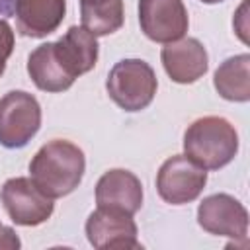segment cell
Wrapping results in <instances>:
<instances>
[{
	"label": "cell",
	"mask_w": 250,
	"mask_h": 250,
	"mask_svg": "<svg viewBox=\"0 0 250 250\" xmlns=\"http://www.w3.org/2000/svg\"><path fill=\"white\" fill-rule=\"evenodd\" d=\"M213 86L223 100L246 104L250 100V55H234L223 61L215 74Z\"/></svg>",
	"instance_id": "cell-15"
},
{
	"label": "cell",
	"mask_w": 250,
	"mask_h": 250,
	"mask_svg": "<svg viewBox=\"0 0 250 250\" xmlns=\"http://www.w3.org/2000/svg\"><path fill=\"white\" fill-rule=\"evenodd\" d=\"M0 230H2V225H0Z\"/></svg>",
	"instance_id": "cell-22"
},
{
	"label": "cell",
	"mask_w": 250,
	"mask_h": 250,
	"mask_svg": "<svg viewBox=\"0 0 250 250\" xmlns=\"http://www.w3.org/2000/svg\"><path fill=\"white\" fill-rule=\"evenodd\" d=\"M100 2H105V0H80V8H84V6H92V4H100Z\"/></svg>",
	"instance_id": "cell-20"
},
{
	"label": "cell",
	"mask_w": 250,
	"mask_h": 250,
	"mask_svg": "<svg viewBox=\"0 0 250 250\" xmlns=\"http://www.w3.org/2000/svg\"><path fill=\"white\" fill-rule=\"evenodd\" d=\"M156 88L158 80L152 66L141 59H123L115 62L105 80L111 102L129 113L148 107L156 96Z\"/></svg>",
	"instance_id": "cell-3"
},
{
	"label": "cell",
	"mask_w": 250,
	"mask_h": 250,
	"mask_svg": "<svg viewBox=\"0 0 250 250\" xmlns=\"http://www.w3.org/2000/svg\"><path fill=\"white\" fill-rule=\"evenodd\" d=\"M0 248H20V238L10 227H2L0 230Z\"/></svg>",
	"instance_id": "cell-18"
},
{
	"label": "cell",
	"mask_w": 250,
	"mask_h": 250,
	"mask_svg": "<svg viewBox=\"0 0 250 250\" xmlns=\"http://www.w3.org/2000/svg\"><path fill=\"white\" fill-rule=\"evenodd\" d=\"M197 223L203 230L215 236H227L232 242L240 240L246 246L248 211L229 193H213L197 207Z\"/></svg>",
	"instance_id": "cell-8"
},
{
	"label": "cell",
	"mask_w": 250,
	"mask_h": 250,
	"mask_svg": "<svg viewBox=\"0 0 250 250\" xmlns=\"http://www.w3.org/2000/svg\"><path fill=\"white\" fill-rule=\"evenodd\" d=\"M244 12H246V2L240 6V10H238V14L234 16V20H232V25H234V31L238 33V37L246 43L248 39H246V16H244Z\"/></svg>",
	"instance_id": "cell-17"
},
{
	"label": "cell",
	"mask_w": 250,
	"mask_h": 250,
	"mask_svg": "<svg viewBox=\"0 0 250 250\" xmlns=\"http://www.w3.org/2000/svg\"><path fill=\"white\" fill-rule=\"evenodd\" d=\"M84 230H86L88 242L98 250H137L141 248L133 215L121 209L98 207L96 211L88 215Z\"/></svg>",
	"instance_id": "cell-7"
},
{
	"label": "cell",
	"mask_w": 250,
	"mask_h": 250,
	"mask_svg": "<svg viewBox=\"0 0 250 250\" xmlns=\"http://www.w3.org/2000/svg\"><path fill=\"white\" fill-rule=\"evenodd\" d=\"M160 61L166 74L176 84H193L209 68L207 51L195 37H182L166 43L160 51Z\"/></svg>",
	"instance_id": "cell-10"
},
{
	"label": "cell",
	"mask_w": 250,
	"mask_h": 250,
	"mask_svg": "<svg viewBox=\"0 0 250 250\" xmlns=\"http://www.w3.org/2000/svg\"><path fill=\"white\" fill-rule=\"evenodd\" d=\"M41 127V105L23 90H12L0 98V145L4 148L25 146Z\"/></svg>",
	"instance_id": "cell-4"
},
{
	"label": "cell",
	"mask_w": 250,
	"mask_h": 250,
	"mask_svg": "<svg viewBox=\"0 0 250 250\" xmlns=\"http://www.w3.org/2000/svg\"><path fill=\"white\" fill-rule=\"evenodd\" d=\"M16 0H0V16H10L14 14Z\"/></svg>",
	"instance_id": "cell-19"
},
{
	"label": "cell",
	"mask_w": 250,
	"mask_h": 250,
	"mask_svg": "<svg viewBox=\"0 0 250 250\" xmlns=\"http://www.w3.org/2000/svg\"><path fill=\"white\" fill-rule=\"evenodd\" d=\"M199 2H203V4H219L223 0H199Z\"/></svg>",
	"instance_id": "cell-21"
},
{
	"label": "cell",
	"mask_w": 250,
	"mask_h": 250,
	"mask_svg": "<svg viewBox=\"0 0 250 250\" xmlns=\"http://www.w3.org/2000/svg\"><path fill=\"white\" fill-rule=\"evenodd\" d=\"M14 51V31L6 20H0V76L6 70V62Z\"/></svg>",
	"instance_id": "cell-16"
},
{
	"label": "cell",
	"mask_w": 250,
	"mask_h": 250,
	"mask_svg": "<svg viewBox=\"0 0 250 250\" xmlns=\"http://www.w3.org/2000/svg\"><path fill=\"white\" fill-rule=\"evenodd\" d=\"M236 152L238 133L225 117H199L184 133V154L205 170L225 168L234 160Z\"/></svg>",
	"instance_id": "cell-2"
},
{
	"label": "cell",
	"mask_w": 250,
	"mask_h": 250,
	"mask_svg": "<svg viewBox=\"0 0 250 250\" xmlns=\"http://www.w3.org/2000/svg\"><path fill=\"white\" fill-rule=\"evenodd\" d=\"M66 0H16L14 14L18 31L31 39L47 37L64 20Z\"/></svg>",
	"instance_id": "cell-12"
},
{
	"label": "cell",
	"mask_w": 250,
	"mask_h": 250,
	"mask_svg": "<svg viewBox=\"0 0 250 250\" xmlns=\"http://www.w3.org/2000/svg\"><path fill=\"white\" fill-rule=\"evenodd\" d=\"M27 74L31 82L43 92H64L74 84V76L62 66L55 43H43L35 47L27 59Z\"/></svg>",
	"instance_id": "cell-14"
},
{
	"label": "cell",
	"mask_w": 250,
	"mask_h": 250,
	"mask_svg": "<svg viewBox=\"0 0 250 250\" xmlns=\"http://www.w3.org/2000/svg\"><path fill=\"white\" fill-rule=\"evenodd\" d=\"M207 184V170L186 154H174L162 162L156 174V191L170 205L195 201Z\"/></svg>",
	"instance_id": "cell-5"
},
{
	"label": "cell",
	"mask_w": 250,
	"mask_h": 250,
	"mask_svg": "<svg viewBox=\"0 0 250 250\" xmlns=\"http://www.w3.org/2000/svg\"><path fill=\"white\" fill-rule=\"evenodd\" d=\"M86 158L78 145L66 139L45 143L29 162V178L51 199L72 193L82 182Z\"/></svg>",
	"instance_id": "cell-1"
},
{
	"label": "cell",
	"mask_w": 250,
	"mask_h": 250,
	"mask_svg": "<svg viewBox=\"0 0 250 250\" xmlns=\"http://www.w3.org/2000/svg\"><path fill=\"white\" fill-rule=\"evenodd\" d=\"M55 51L74 78L90 72L98 62V39L82 25L68 27V31L55 41Z\"/></svg>",
	"instance_id": "cell-13"
},
{
	"label": "cell",
	"mask_w": 250,
	"mask_h": 250,
	"mask_svg": "<svg viewBox=\"0 0 250 250\" xmlns=\"http://www.w3.org/2000/svg\"><path fill=\"white\" fill-rule=\"evenodd\" d=\"M0 201L8 217L20 227H37L45 223L55 209L51 197H47L31 178H10L0 189Z\"/></svg>",
	"instance_id": "cell-6"
},
{
	"label": "cell",
	"mask_w": 250,
	"mask_h": 250,
	"mask_svg": "<svg viewBox=\"0 0 250 250\" xmlns=\"http://www.w3.org/2000/svg\"><path fill=\"white\" fill-rule=\"evenodd\" d=\"M96 203L98 207L121 209L135 215L143 205V184L133 172L111 168L96 184Z\"/></svg>",
	"instance_id": "cell-11"
},
{
	"label": "cell",
	"mask_w": 250,
	"mask_h": 250,
	"mask_svg": "<svg viewBox=\"0 0 250 250\" xmlns=\"http://www.w3.org/2000/svg\"><path fill=\"white\" fill-rule=\"evenodd\" d=\"M141 31L154 43H172L189 27L188 10L182 0H139Z\"/></svg>",
	"instance_id": "cell-9"
}]
</instances>
